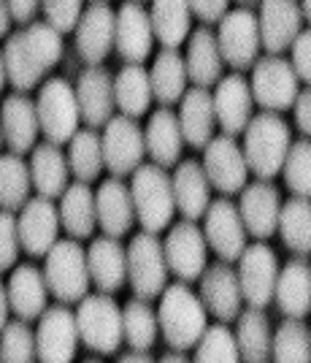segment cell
I'll list each match as a JSON object with an SVG mask.
<instances>
[{
    "mask_svg": "<svg viewBox=\"0 0 311 363\" xmlns=\"http://www.w3.org/2000/svg\"><path fill=\"white\" fill-rule=\"evenodd\" d=\"M119 361H138V363H152L154 361V355H152V350H128V352H122L119 355Z\"/></svg>",
    "mask_w": 311,
    "mask_h": 363,
    "instance_id": "cell-55",
    "label": "cell"
},
{
    "mask_svg": "<svg viewBox=\"0 0 311 363\" xmlns=\"http://www.w3.org/2000/svg\"><path fill=\"white\" fill-rule=\"evenodd\" d=\"M68 166L79 182H92L101 177V171L106 168L103 160V141L98 128H81L76 130L74 138L68 141Z\"/></svg>",
    "mask_w": 311,
    "mask_h": 363,
    "instance_id": "cell-39",
    "label": "cell"
},
{
    "mask_svg": "<svg viewBox=\"0 0 311 363\" xmlns=\"http://www.w3.org/2000/svg\"><path fill=\"white\" fill-rule=\"evenodd\" d=\"M79 350L76 315L68 306H49L38 318L35 328V352L44 363H71Z\"/></svg>",
    "mask_w": 311,
    "mask_h": 363,
    "instance_id": "cell-15",
    "label": "cell"
},
{
    "mask_svg": "<svg viewBox=\"0 0 311 363\" xmlns=\"http://www.w3.org/2000/svg\"><path fill=\"white\" fill-rule=\"evenodd\" d=\"M46 22L60 33H71L79 25V16L84 11V0H41Z\"/></svg>",
    "mask_w": 311,
    "mask_h": 363,
    "instance_id": "cell-49",
    "label": "cell"
},
{
    "mask_svg": "<svg viewBox=\"0 0 311 363\" xmlns=\"http://www.w3.org/2000/svg\"><path fill=\"white\" fill-rule=\"evenodd\" d=\"M195 361H206V363L241 361L236 333L230 331L225 323H220V320H217V325H206L203 336L195 345Z\"/></svg>",
    "mask_w": 311,
    "mask_h": 363,
    "instance_id": "cell-46",
    "label": "cell"
},
{
    "mask_svg": "<svg viewBox=\"0 0 311 363\" xmlns=\"http://www.w3.org/2000/svg\"><path fill=\"white\" fill-rule=\"evenodd\" d=\"M203 171L217 193L222 196H236L247 187L249 179V166L244 150L236 144V136H214L203 147Z\"/></svg>",
    "mask_w": 311,
    "mask_h": 363,
    "instance_id": "cell-13",
    "label": "cell"
},
{
    "mask_svg": "<svg viewBox=\"0 0 311 363\" xmlns=\"http://www.w3.org/2000/svg\"><path fill=\"white\" fill-rule=\"evenodd\" d=\"M135 220L149 233H160L171 228L176 214V198H174V182L171 174L157 163H141L133 171L130 182Z\"/></svg>",
    "mask_w": 311,
    "mask_h": 363,
    "instance_id": "cell-3",
    "label": "cell"
},
{
    "mask_svg": "<svg viewBox=\"0 0 311 363\" xmlns=\"http://www.w3.org/2000/svg\"><path fill=\"white\" fill-rule=\"evenodd\" d=\"M9 290V303L11 312L22 320H35L44 315L46 301H49V288H46V277L38 266L33 263H22L14 266V272L6 282Z\"/></svg>",
    "mask_w": 311,
    "mask_h": 363,
    "instance_id": "cell-28",
    "label": "cell"
},
{
    "mask_svg": "<svg viewBox=\"0 0 311 363\" xmlns=\"http://www.w3.org/2000/svg\"><path fill=\"white\" fill-rule=\"evenodd\" d=\"M89 3H106V0H89Z\"/></svg>",
    "mask_w": 311,
    "mask_h": 363,
    "instance_id": "cell-63",
    "label": "cell"
},
{
    "mask_svg": "<svg viewBox=\"0 0 311 363\" xmlns=\"http://www.w3.org/2000/svg\"><path fill=\"white\" fill-rule=\"evenodd\" d=\"M276 233L290 252L311 255V198L295 196L282 203Z\"/></svg>",
    "mask_w": 311,
    "mask_h": 363,
    "instance_id": "cell-40",
    "label": "cell"
},
{
    "mask_svg": "<svg viewBox=\"0 0 311 363\" xmlns=\"http://www.w3.org/2000/svg\"><path fill=\"white\" fill-rule=\"evenodd\" d=\"M9 312H11V303H9V290H6V282L0 279V331H3V325L9 323Z\"/></svg>",
    "mask_w": 311,
    "mask_h": 363,
    "instance_id": "cell-56",
    "label": "cell"
},
{
    "mask_svg": "<svg viewBox=\"0 0 311 363\" xmlns=\"http://www.w3.org/2000/svg\"><path fill=\"white\" fill-rule=\"evenodd\" d=\"M279 277V257L266 242L247 244L238 257V282L244 301L257 309H266L273 301V288Z\"/></svg>",
    "mask_w": 311,
    "mask_h": 363,
    "instance_id": "cell-12",
    "label": "cell"
},
{
    "mask_svg": "<svg viewBox=\"0 0 311 363\" xmlns=\"http://www.w3.org/2000/svg\"><path fill=\"white\" fill-rule=\"evenodd\" d=\"M6 62H3V49H0V92H3V87H6Z\"/></svg>",
    "mask_w": 311,
    "mask_h": 363,
    "instance_id": "cell-59",
    "label": "cell"
},
{
    "mask_svg": "<svg viewBox=\"0 0 311 363\" xmlns=\"http://www.w3.org/2000/svg\"><path fill=\"white\" fill-rule=\"evenodd\" d=\"M30 177L35 193L44 198H60L68 187L71 166H68V155L60 150V144L44 141L35 144L30 152Z\"/></svg>",
    "mask_w": 311,
    "mask_h": 363,
    "instance_id": "cell-30",
    "label": "cell"
},
{
    "mask_svg": "<svg viewBox=\"0 0 311 363\" xmlns=\"http://www.w3.org/2000/svg\"><path fill=\"white\" fill-rule=\"evenodd\" d=\"M60 212L52 198L35 196L28 198V203L19 209L16 217V230L22 250L30 257H46V252L57 244L60 233Z\"/></svg>",
    "mask_w": 311,
    "mask_h": 363,
    "instance_id": "cell-16",
    "label": "cell"
},
{
    "mask_svg": "<svg viewBox=\"0 0 311 363\" xmlns=\"http://www.w3.org/2000/svg\"><path fill=\"white\" fill-rule=\"evenodd\" d=\"M284 184L293 196L311 198V141L300 138L290 144V152L284 157L282 166Z\"/></svg>",
    "mask_w": 311,
    "mask_h": 363,
    "instance_id": "cell-48",
    "label": "cell"
},
{
    "mask_svg": "<svg viewBox=\"0 0 311 363\" xmlns=\"http://www.w3.org/2000/svg\"><path fill=\"white\" fill-rule=\"evenodd\" d=\"M154 46V28L152 16L141 0H128L117 11V28H114V49L125 62H141L152 55Z\"/></svg>",
    "mask_w": 311,
    "mask_h": 363,
    "instance_id": "cell-18",
    "label": "cell"
},
{
    "mask_svg": "<svg viewBox=\"0 0 311 363\" xmlns=\"http://www.w3.org/2000/svg\"><path fill=\"white\" fill-rule=\"evenodd\" d=\"M144 144H147V155L152 157V163L163 168L176 166L184 150V136H181L179 117L171 108H157L149 117L144 128Z\"/></svg>",
    "mask_w": 311,
    "mask_h": 363,
    "instance_id": "cell-33",
    "label": "cell"
},
{
    "mask_svg": "<svg viewBox=\"0 0 311 363\" xmlns=\"http://www.w3.org/2000/svg\"><path fill=\"white\" fill-rule=\"evenodd\" d=\"M79 114L87 128H103L114 117V76L103 65H89L76 84Z\"/></svg>",
    "mask_w": 311,
    "mask_h": 363,
    "instance_id": "cell-24",
    "label": "cell"
},
{
    "mask_svg": "<svg viewBox=\"0 0 311 363\" xmlns=\"http://www.w3.org/2000/svg\"><path fill=\"white\" fill-rule=\"evenodd\" d=\"M11 25H14V19H11V11H9V0H0V38L9 35Z\"/></svg>",
    "mask_w": 311,
    "mask_h": 363,
    "instance_id": "cell-57",
    "label": "cell"
},
{
    "mask_svg": "<svg viewBox=\"0 0 311 363\" xmlns=\"http://www.w3.org/2000/svg\"><path fill=\"white\" fill-rule=\"evenodd\" d=\"M3 62H6V79H9V84L16 92H30L33 87H38L44 82L46 74L30 57L22 30L9 35V41L3 46Z\"/></svg>",
    "mask_w": 311,
    "mask_h": 363,
    "instance_id": "cell-43",
    "label": "cell"
},
{
    "mask_svg": "<svg viewBox=\"0 0 311 363\" xmlns=\"http://www.w3.org/2000/svg\"><path fill=\"white\" fill-rule=\"evenodd\" d=\"M76 328L79 342L98 355H117L125 333H122V309L111 293L84 296L76 306Z\"/></svg>",
    "mask_w": 311,
    "mask_h": 363,
    "instance_id": "cell-4",
    "label": "cell"
},
{
    "mask_svg": "<svg viewBox=\"0 0 311 363\" xmlns=\"http://www.w3.org/2000/svg\"><path fill=\"white\" fill-rule=\"evenodd\" d=\"M117 14L108 3H89L76 25V52L89 65H101L114 49Z\"/></svg>",
    "mask_w": 311,
    "mask_h": 363,
    "instance_id": "cell-19",
    "label": "cell"
},
{
    "mask_svg": "<svg viewBox=\"0 0 311 363\" xmlns=\"http://www.w3.org/2000/svg\"><path fill=\"white\" fill-rule=\"evenodd\" d=\"M44 277L49 293L60 303H79L87 296L89 285V266L87 250L79 244V239H57V244L46 252Z\"/></svg>",
    "mask_w": 311,
    "mask_h": 363,
    "instance_id": "cell-5",
    "label": "cell"
},
{
    "mask_svg": "<svg viewBox=\"0 0 311 363\" xmlns=\"http://www.w3.org/2000/svg\"><path fill=\"white\" fill-rule=\"evenodd\" d=\"M236 320V342L241 358L249 363L268 361L271 347H273V333H271V323H268L266 312L257 306H249L247 312H238Z\"/></svg>",
    "mask_w": 311,
    "mask_h": 363,
    "instance_id": "cell-38",
    "label": "cell"
},
{
    "mask_svg": "<svg viewBox=\"0 0 311 363\" xmlns=\"http://www.w3.org/2000/svg\"><path fill=\"white\" fill-rule=\"evenodd\" d=\"M203 236H206L208 247L214 250V255L227 263L238 260L241 252L247 250L249 233H247L238 206L227 196L208 203L206 214H203Z\"/></svg>",
    "mask_w": 311,
    "mask_h": 363,
    "instance_id": "cell-14",
    "label": "cell"
},
{
    "mask_svg": "<svg viewBox=\"0 0 311 363\" xmlns=\"http://www.w3.org/2000/svg\"><path fill=\"white\" fill-rule=\"evenodd\" d=\"M160 361H168V363H174V361H190V355H187V350L171 347V352H165V355H160Z\"/></svg>",
    "mask_w": 311,
    "mask_h": 363,
    "instance_id": "cell-58",
    "label": "cell"
},
{
    "mask_svg": "<svg viewBox=\"0 0 311 363\" xmlns=\"http://www.w3.org/2000/svg\"><path fill=\"white\" fill-rule=\"evenodd\" d=\"M103 160L106 171L111 177H133V171L141 166L144 155H147V144H144V128L138 125V120L117 114L103 125Z\"/></svg>",
    "mask_w": 311,
    "mask_h": 363,
    "instance_id": "cell-10",
    "label": "cell"
},
{
    "mask_svg": "<svg viewBox=\"0 0 311 363\" xmlns=\"http://www.w3.org/2000/svg\"><path fill=\"white\" fill-rule=\"evenodd\" d=\"M249 87L257 106H263L266 111H287L293 108L300 92V79L290 60L279 55H268L252 65Z\"/></svg>",
    "mask_w": 311,
    "mask_h": 363,
    "instance_id": "cell-8",
    "label": "cell"
},
{
    "mask_svg": "<svg viewBox=\"0 0 311 363\" xmlns=\"http://www.w3.org/2000/svg\"><path fill=\"white\" fill-rule=\"evenodd\" d=\"M174 198L176 209L184 220H200L211 203V182H208L203 163L198 160H181L174 171Z\"/></svg>",
    "mask_w": 311,
    "mask_h": 363,
    "instance_id": "cell-32",
    "label": "cell"
},
{
    "mask_svg": "<svg viewBox=\"0 0 311 363\" xmlns=\"http://www.w3.org/2000/svg\"><path fill=\"white\" fill-rule=\"evenodd\" d=\"M168 260L163 252V239L157 233L141 230L128 244V285L133 296L144 301H154L168 285Z\"/></svg>",
    "mask_w": 311,
    "mask_h": 363,
    "instance_id": "cell-6",
    "label": "cell"
},
{
    "mask_svg": "<svg viewBox=\"0 0 311 363\" xmlns=\"http://www.w3.org/2000/svg\"><path fill=\"white\" fill-rule=\"evenodd\" d=\"M157 312L149 306V301L133 296L130 301L122 306V333H125V345L133 350H152L157 342Z\"/></svg>",
    "mask_w": 311,
    "mask_h": 363,
    "instance_id": "cell-42",
    "label": "cell"
},
{
    "mask_svg": "<svg viewBox=\"0 0 311 363\" xmlns=\"http://www.w3.org/2000/svg\"><path fill=\"white\" fill-rule=\"evenodd\" d=\"M206 306L200 296H195L187 282H174L165 285L160 293V306H157V323L160 333L168 342V347L176 350H193L198 339L206 331Z\"/></svg>",
    "mask_w": 311,
    "mask_h": 363,
    "instance_id": "cell-2",
    "label": "cell"
},
{
    "mask_svg": "<svg viewBox=\"0 0 311 363\" xmlns=\"http://www.w3.org/2000/svg\"><path fill=\"white\" fill-rule=\"evenodd\" d=\"M293 111H295L298 130L306 138H311V87L298 92L295 104H293Z\"/></svg>",
    "mask_w": 311,
    "mask_h": 363,
    "instance_id": "cell-53",
    "label": "cell"
},
{
    "mask_svg": "<svg viewBox=\"0 0 311 363\" xmlns=\"http://www.w3.org/2000/svg\"><path fill=\"white\" fill-rule=\"evenodd\" d=\"M257 22L263 49L268 55H282L303 30V11L298 0H263Z\"/></svg>",
    "mask_w": 311,
    "mask_h": 363,
    "instance_id": "cell-21",
    "label": "cell"
},
{
    "mask_svg": "<svg viewBox=\"0 0 311 363\" xmlns=\"http://www.w3.org/2000/svg\"><path fill=\"white\" fill-rule=\"evenodd\" d=\"M19 230H16V217L14 212H0V274L14 269L16 260H19Z\"/></svg>",
    "mask_w": 311,
    "mask_h": 363,
    "instance_id": "cell-50",
    "label": "cell"
},
{
    "mask_svg": "<svg viewBox=\"0 0 311 363\" xmlns=\"http://www.w3.org/2000/svg\"><path fill=\"white\" fill-rule=\"evenodd\" d=\"M184 65H187V76H190L193 87H214L222 79V52L217 44V33L208 25H200L198 30L190 33Z\"/></svg>",
    "mask_w": 311,
    "mask_h": 363,
    "instance_id": "cell-29",
    "label": "cell"
},
{
    "mask_svg": "<svg viewBox=\"0 0 311 363\" xmlns=\"http://www.w3.org/2000/svg\"><path fill=\"white\" fill-rule=\"evenodd\" d=\"M149 79H152V92L154 98L163 104V106H171V104H179L181 95L187 92V65H184V57L179 55V49H168L163 46L154 57V65L149 71Z\"/></svg>",
    "mask_w": 311,
    "mask_h": 363,
    "instance_id": "cell-37",
    "label": "cell"
},
{
    "mask_svg": "<svg viewBox=\"0 0 311 363\" xmlns=\"http://www.w3.org/2000/svg\"><path fill=\"white\" fill-rule=\"evenodd\" d=\"M233 3H238V9H254V6H260L263 0H233Z\"/></svg>",
    "mask_w": 311,
    "mask_h": 363,
    "instance_id": "cell-61",
    "label": "cell"
},
{
    "mask_svg": "<svg viewBox=\"0 0 311 363\" xmlns=\"http://www.w3.org/2000/svg\"><path fill=\"white\" fill-rule=\"evenodd\" d=\"M35 331L28 325V320H9L0 331V361L28 363L35 361Z\"/></svg>",
    "mask_w": 311,
    "mask_h": 363,
    "instance_id": "cell-47",
    "label": "cell"
},
{
    "mask_svg": "<svg viewBox=\"0 0 311 363\" xmlns=\"http://www.w3.org/2000/svg\"><path fill=\"white\" fill-rule=\"evenodd\" d=\"M244 136V157H247V166L249 174H254L257 179H273L282 174L284 157L290 152L293 144V130L290 125L279 117V111H260L254 114L247 130L241 133Z\"/></svg>",
    "mask_w": 311,
    "mask_h": 363,
    "instance_id": "cell-1",
    "label": "cell"
},
{
    "mask_svg": "<svg viewBox=\"0 0 311 363\" xmlns=\"http://www.w3.org/2000/svg\"><path fill=\"white\" fill-rule=\"evenodd\" d=\"M271 358L279 363H306L311 361V331L300 318H284L273 333Z\"/></svg>",
    "mask_w": 311,
    "mask_h": 363,
    "instance_id": "cell-44",
    "label": "cell"
},
{
    "mask_svg": "<svg viewBox=\"0 0 311 363\" xmlns=\"http://www.w3.org/2000/svg\"><path fill=\"white\" fill-rule=\"evenodd\" d=\"M200 301H203L208 315H214L220 323H230L238 318L244 293H241V282H238V272L233 269V263L217 260V263L203 269V274H200Z\"/></svg>",
    "mask_w": 311,
    "mask_h": 363,
    "instance_id": "cell-17",
    "label": "cell"
},
{
    "mask_svg": "<svg viewBox=\"0 0 311 363\" xmlns=\"http://www.w3.org/2000/svg\"><path fill=\"white\" fill-rule=\"evenodd\" d=\"M214 95V111H217V125L222 128L227 136H241L247 130V125L252 120V87L247 82V76L236 74L222 76L217 84Z\"/></svg>",
    "mask_w": 311,
    "mask_h": 363,
    "instance_id": "cell-22",
    "label": "cell"
},
{
    "mask_svg": "<svg viewBox=\"0 0 311 363\" xmlns=\"http://www.w3.org/2000/svg\"><path fill=\"white\" fill-rule=\"evenodd\" d=\"M35 111H38V125L46 141L52 144H68L79 130V101H76V87H71L65 79H49L41 84L38 98H35Z\"/></svg>",
    "mask_w": 311,
    "mask_h": 363,
    "instance_id": "cell-7",
    "label": "cell"
},
{
    "mask_svg": "<svg viewBox=\"0 0 311 363\" xmlns=\"http://www.w3.org/2000/svg\"><path fill=\"white\" fill-rule=\"evenodd\" d=\"M273 301L284 318L303 320L311 312V266L303 257H295L279 269Z\"/></svg>",
    "mask_w": 311,
    "mask_h": 363,
    "instance_id": "cell-31",
    "label": "cell"
},
{
    "mask_svg": "<svg viewBox=\"0 0 311 363\" xmlns=\"http://www.w3.org/2000/svg\"><path fill=\"white\" fill-rule=\"evenodd\" d=\"M0 150H3V130H0Z\"/></svg>",
    "mask_w": 311,
    "mask_h": 363,
    "instance_id": "cell-62",
    "label": "cell"
},
{
    "mask_svg": "<svg viewBox=\"0 0 311 363\" xmlns=\"http://www.w3.org/2000/svg\"><path fill=\"white\" fill-rule=\"evenodd\" d=\"M30 190H33V177H30V163L22 160V155L9 152L0 155V209L16 212L28 203Z\"/></svg>",
    "mask_w": 311,
    "mask_h": 363,
    "instance_id": "cell-41",
    "label": "cell"
},
{
    "mask_svg": "<svg viewBox=\"0 0 311 363\" xmlns=\"http://www.w3.org/2000/svg\"><path fill=\"white\" fill-rule=\"evenodd\" d=\"M0 130H3V141L6 147L16 155L33 152L35 138L41 133L38 125V111H35V101L28 92H11L6 95L3 106H0Z\"/></svg>",
    "mask_w": 311,
    "mask_h": 363,
    "instance_id": "cell-23",
    "label": "cell"
},
{
    "mask_svg": "<svg viewBox=\"0 0 311 363\" xmlns=\"http://www.w3.org/2000/svg\"><path fill=\"white\" fill-rule=\"evenodd\" d=\"M152 28L154 38L168 49H179L193 33L190 0H152Z\"/></svg>",
    "mask_w": 311,
    "mask_h": 363,
    "instance_id": "cell-36",
    "label": "cell"
},
{
    "mask_svg": "<svg viewBox=\"0 0 311 363\" xmlns=\"http://www.w3.org/2000/svg\"><path fill=\"white\" fill-rule=\"evenodd\" d=\"M300 11H303V19H309L311 25V0H300Z\"/></svg>",
    "mask_w": 311,
    "mask_h": 363,
    "instance_id": "cell-60",
    "label": "cell"
},
{
    "mask_svg": "<svg viewBox=\"0 0 311 363\" xmlns=\"http://www.w3.org/2000/svg\"><path fill=\"white\" fill-rule=\"evenodd\" d=\"M163 252L168 260V272L181 282H195L200 279L203 269L208 266V244L203 230L195 225V220H181L171 223L168 236L163 239Z\"/></svg>",
    "mask_w": 311,
    "mask_h": 363,
    "instance_id": "cell-11",
    "label": "cell"
},
{
    "mask_svg": "<svg viewBox=\"0 0 311 363\" xmlns=\"http://www.w3.org/2000/svg\"><path fill=\"white\" fill-rule=\"evenodd\" d=\"M60 225L71 239H89L98 228V209H95V193L87 182L76 179L65 187L60 196Z\"/></svg>",
    "mask_w": 311,
    "mask_h": 363,
    "instance_id": "cell-34",
    "label": "cell"
},
{
    "mask_svg": "<svg viewBox=\"0 0 311 363\" xmlns=\"http://www.w3.org/2000/svg\"><path fill=\"white\" fill-rule=\"evenodd\" d=\"M38 9H41V0H9L11 19H14L16 25H22V28H28L30 22L35 19Z\"/></svg>",
    "mask_w": 311,
    "mask_h": 363,
    "instance_id": "cell-54",
    "label": "cell"
},
{
    "mask_svg": "<svg viewBox=\"0 0 311 363\" xmlns=\"http://www.w3.org/2000/svg\"><path fill=\"white\" fill-rule=\"evenodd\" d=\"M179 125L184 144L193 150H203L214 138L217 128V111H214V95L208 87H190L179 101Z\"/></svg>",
    "mask_w": 311,
    "mask_h": 363,
    "instance_id": "cell-26",
    "label": "cell"
},
{
    "mask_svg": "<svg viewBox=\"0 0 311 363\" xmlns=\"http://www.w3.org/2000/svg\"><path fill=\"white\" fill-rule=\"evenodd\" d=\"M152 79L144 65L128 62L117 76H114V104H117L119 114L125 117H144L152 106Z\"/></svg>",
    "mask_w": 311,
    "mask_h": 363,
    "instance_id": "cell-35",
    "label": "cell"
},
{
    "mask_svg": "<svg viewBox=\"0 0 311 363\" xmlns=\"http://www.w3.org/2000/svg\"><path fill=\"white\" fill-rule=\"evenodd\" d=\"M290 52H293V60L290 62H293V68H295L298 79L306 82L311 87V28L298 33V38L293 41Z\"/></svg>",
    "mask_w": 311,
    "mask_h": 363,
    "instance_id": "cell-51",
    "label": "cell"
},
{
    "mask_svg": "<svg viewBox=\"0 0 311 363\" xmlns=\"http://www.w3.org/2000/svg\"><path fill=\"white\" fill-rule=\"evenodd\" d=\"M95 209H98V225L103 228L106 236L122 239L125 233H130V228L135 223V206L130 187L119 177H111L98 187Z\"/></svg>",
    "mask_w": 311,
    "mask_h": 363,
    "instance_id": "cell-27",
    "label": "cell"
},
{
    "mask_svg": "<svg viewBox=\"0 0 311 363\" xmlns=\"http://www.w3.org/2000/svg\"><path fill=\"white\" fill-rule=\"evenodd\" d=\"M227 6H230V0H190L193 16H198L203 25L220 22L227 14Z\"/></svg>",
    "mask_w": 311,
    "mask_h": 363,
    "instance_id": "cell-52",
    "label": "cell"
},
{
    "mask_svg": "<svg viewBox=\"0 0 311 363\" xmlns=\"http://www.w3.org/2000/svg\"><path fill=\"white\" fill-rule=\"evenodd\" d=\"M22 35H25L30 57L35 60V65L44 74H49L62 57V33L57 28H52L49 22H30L22 30Z\"/></svg>",
    "mask_w": 311,
    "mask_h": 363,
    "instance_id": "cell-45",
    "label": "cell"
},
{
    "mask_svg": "<svg viewBox=\"0 0 311 363\" xmlns=\"http://www.w3.org/2000/svg\"><path fill=\"white\" fill-rule=\"evenodd\" d=\"M217 44L222 52L225 65H230L233 71H247L257 62L260 55V22L252 9H233L220 19V30H217Z\"/></svg>",
    "mask_w": 311,
    "mask_h": 363,
    "instance_id": "cell-9",
    "label": "cell"
},
{
    "mask_svg": "<svg viewBox=\"0 0 311 363\" xmlns=\"http://www.w3.org/2000/svg\"><path fill=\"white\" fill-rule=\"evenodd\" d=\"M238 212L247 225V233L257 242H266L279 228V212H282V196L268 179H257L241 190Z\"/></svg>",
    "mask_w": 311,
    "mask_h": 363,
    "instance_id": "cell-20",
    "label": "cell"
},
{
    "mask_svg": "<svg viewBox=\"0 0 311 363\" xmlns=\"http://www.w3.org/2000/svg\"><path fill=\"white\" fill-rule=\"evenodd\" d=\"M89 279L98 293H119L128 285V250L114 236L92 239L87 250Z\"/></svg>",
    "mask_w": 311,
    "mask_h": 363,
    "instance_id": "cell-25",
    "label": "cell"
}]
</instances>
